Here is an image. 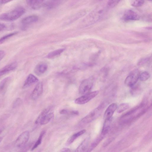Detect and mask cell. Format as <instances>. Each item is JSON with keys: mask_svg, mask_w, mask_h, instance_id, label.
<instances>
[{"mask_svg": "<svg viewBox=\"0 0 152 152\" xmlns=\"http://www.w3.org/2000/svg\"><path fill=\"white\" fill-rule=\"evenodd\" d=\"M107 10L105 6L100 5L97 7L82 20L80 23L81 25L86 26L97 22L103 18Z\"/></svg>", "mask_w": 152, "mask_h": 152, "instance_id": "cell-1", "label": "cell"}, {"mask_svg": "<svg viewBox=\"0 0 152 152\" xmlns=\"http://www.w3.org/2000/svg\"><path fill=\"white\" fill-rule=\"evenodd\" d=\"M25 9L19 7L0 15V20L4 21H12L15 20L22 16L25 12Z\"/></svg>", "mask_w": 152, "mask_h": 152, "instance_id": "cell-2", "label": "cell"}, {"mask_svg": "<svg viewBox=\"0 0 152 152\" xmlns=\"http://www.w3.org/2000/svg\"><path fill=\"white\" fill-rule=\"evenodd\" d=\"M106 105L104 103L100 104L83 118L81 121V122L85 124H88L97 119L101 115Z\"/></svg>", "mask_w": 152, "mask_h": 152, "instance_id": "cell-3", "label": "cell"}, {"mask_svg": "<svg viewBox=\"0 0 152 152\" xmlns=\"http://www.w3.org/2000/svg\"><path fill=\"white\" fill-rule=\"evenodd\" d=\"M145 104L141 103L139 105L136 106L123 115L121 117V119L123 122L126 123L130 121L135 119L134 115V113L137 111L144 107Z\"/></svg>", "mask_w": 152, "mask_h": 152, "instance_id": "cell-4", "label": "cell"}, {"mask_svg": "<svg viewBox=\"0 0 152 152\" xmlns=\"http://www.w3.org/2000/svg\"><path fill=\"white\" fill-rule=\"evenodd\" d=\"M93 83V79L92 77L84 80L79 86V94L83 95L90 92L92 88Z\"/></svg>", "mask_w": 152, "mask_h": 152, "instance_id": "cell-5", "label": "cell"}, {"mask_svg": "<svg viewBox=\"0 0 152 152\" xmlns=\"http://www.w3.org/2000/svg\"><path fill=\"white\" fill-rule=\"evenodd\" d=\"M98 91L89 92L77 98L75 100V103L78 104H85L96 97L98 94Z\"/></svg>", "mask_w": 152, "mask_h": 152, "instance_id": "cell-6", "label": "cell"}, {"mask_svg": "<svg viewBox=\"0 0 152 152\" xmlns=\"http://www.w3.org/2000/svg\"><path fill=\"white\" fill-rule=\"evenodd\" d=\"M139 72L137 70L133 71L125 79V84L130 87L135 85L139 78Z\"/></svg>", "mask_w": 152, "mask_h": 152, "instance_id": "cell-7", "label": "cell"}, {"mask_svg": "<svg viewBox=\"0 0 152 152\" xmlns=\"http://www.w3.org/2000/svg\"><path fill=\"white\" fill-rule=\"evenodd\" d=\"M122 18L125 21H135L139 20L140 16L133 10L128 9L124 11Z\"/></svg>", "mask_w": 152, "mask_h": 152, "instance_id": "cell-8", "label": "cell"}, {"mask_svg": "<svg viewBox=\"0 0 152 152\" xmlns=\"http://www.w3.org/2000/svg\"><path fill=\"white\" fill-rule=\"evenodd\" d=\"M30 137L29 132L28 131L22 132L17 138L15 145L18 147H21L25 145L28 141Z\"/></svg>", "mask_w": 152, "mask_h": 152, "instance_id": "cell-9", "label": "cell"}, {"mask_svg": "<svg viewBox=\"0 0 152 152\" xmlns=\"http://www.w3.org/2000/svg\"><path fill=\"white\" fill-rule=\"evenodd\" d=\"M38 17L35 15H32L23 19L21 21L22 28H25L28 26L36 22L38 20Z\"/></svg>", "mask_w": 152, "mask_h": 152, "instance_id": "cell-10", "label": "cell"}, {"mask_svg": "<svg viewBox=\"0 0 152 152\" xmlns=\"http://www.w3.org/2000/svg\"><path fill=\"white\" fill-rule=\"evenodd\" d=\"M118 105L117 104L113 103L110 105L105 110L104 115V118L105 120H110L115 111L117 109Z\"/></svg>", "mask_w": 152, "mask_h": 152, "instance_id": "cell-11", "label": "cell"}, {"mask_svg": "<svg viewBox=\"0 0 152 152\" xmlns=\"http://www.w3.org/2000/svg\"><path fill=\"white\" fill-rule=\"evenodd\" d=\"M18 63L14 61L5 66L0 69V77L15 70L17 67Z\"/></svg>", "mask_w": 152, "mask_h": 152, "instance_id": "cell-12", "label": "cell"}, {"mask_svg": "<svg viewBox=\"0 0 152 152\" xmlns=\"http://www.w3.org/2000/svg\"><path fill=\"white\" fill-rule=\"evenodd\" d=\"M43 91V84L41 82H39L36 85L31 94V99L33 100L37 99L42 94Z\"/></svg>", "mask_w": 152, "mask_h": 152, "instance_id": "cell-13", "label": "cell"}, {"mask_svg": "<svg viewBox=\"0 0 152 152\" xmlns=\"http://www.w3.org/2000/svg\"><path fill=\"white\" fill-rule=\"evenodd\" d=\"M47 68V64L42 62L36 65L34 69V72L36 75L39 76L44 74L46 71Z\"/></svg>", "mask_w": 152, "mask_h": 152, "instance_id": "cell-14", "label": "cell"}, {"mask_svg": "<svg viewBox=\"0 0 152 152\" xmlns=\"http://www.w3.org/2000/svg\"><path fill=\"white\" fill-rule=\"evenodd\" d=\"M38 81V79L34 75L32 74H30L25 80L23 87V88H28L37 82Z\"/></svg>", "mask_w": 152, "mask_h": 152, "instance_id": "cell-15", "label": "cell"}, {"mask_svg": "<svg viewBox=\"0 0 152 152\" xmlns=\"http://www.w3.org/2000/svg\"><path fill=\"white\" fill-rule=\"evenodd\" d=\"M44 0H26L27 4L32 9L37 10L42 5Z\"/></svg>", "mask_w": 152, "mask_h": 152, "instance_id": "cell-16", "label": "cell"}, {"mask_svg": "<svg viewBox=\"0 0 152 152\" xmlns=\"http://www.w3.org/2000/svg\"><path fill=\"white\" fill-rule=\"evenodd\" d=\"M89 137H88L85 138L77 147L75 151L77 152L87 151L89 148Z\"/></svg>", "mask_w": 152, "mask_h": 152, "instance_id": "cell-17", "label": "cell"}, {"mask_svg": "<svg viewBox=\"0 0 152 152\" xmlns=\"http://www.w3.org/2000/svg\"><path fill=\"white\" fill-rule=\"evenodd\" d=\"M86 13V11L82 10L73 15L67 20V23H70L75 21L84 16Z\"/></svg>", "mask_w": 152, "mask_h": 152, "instance_id": "cell-18", "label": "cell"}, {"mask_svg": "<svg viewBox=\"0 0 152 152\" xmlns=\"http://www.w3.org/2000/svg\"><path fill=\"white\" fill-rule=\"evenodd\" d=\"M106 135L101 132V134L92 142L87 151L90 152L94 149L101 141L103 139Z\"/></svg>", "mask_w": 152, "mask_h": 152, "instance_id": "cell-19", "label": "cell"}, {"mask_svg": "<svg viewBox=\"0 0 152 152\" xmlns=\"http://www.w3.org/2000/svg\"><path fill=\"white\" fill-rule=\"evenodd\" d=\"M11 78L8 77L3 79L0 82V92L4 93L7 88L11 80Z\"/></svg>", "mask_w": 152, "mask_h": 152, "instance_id": "cell-20", "label": "cell"}, {"mask_svg": "<svg viewBox=\"0 0 152 152\" xmlns=\"http://www.w3.org/2000/svg\"><path fill=\"white\" fill-rule=\"evenodd\" d=\"M86 132V130L83 129L72 135L67 140L66 145H69L72 143L78 137L83 135Z\"/></svg>", "mask_w": 152, "mask_h": 152, "instance_id": "cell-21", "label": "cell"}, {"mask_svg": "<svg viewBox=\"0 0 152 152\" xmlns=\"http://www.w3.org/2000/svg\"><path fill=\"white\" fill-rule=\"evenodd\" d=\"M54 117V113L51 112L44 115L41 119L39 124L44 125L48 123Z\"/></svg>", "mask_w": 152, "mask_h": 152, "instance_id": "cell-22", "label": "cell"}, {"mask_svg": "<svg viewBox=\"0 0 152 152\" xmlns=\"http://www.w3.org/2000/svg\"><path fill=\"white\" fill-rule=\"evenodd\" d=\"M53 106H50L44 109L37 118L35 123L36 124H39L41 118L45 115L48 113L53 108Z\"/></svg>", "mask_w": 152, "mask_h": 152, "instance_id": "cell-23", "label": "cell"}, {"mask_svg": "<svg viewBox=\"0 0 152 152\" xmlns=\"http://www.w3.org/2000/svg\"><path fill=\"white\" fill-rule=\"evenodd\" d=\"M63 0H49L46 4V7L51 9L59 5Z\"/></svg>", "mask_w": 152, "mask_h": 152, "instance_id": "cell-24", "label": "cell"}, {"mask_svg": "<svg viewBox=\"0 0 152 152\" xmlns=\"http://www.w3.org/2000/svg\"><path fill=\"white\" fill-rule=\"evenodd\" d=\"M65 50L64 48H61L52 51L48 54L47 57L49 58H54L60 55Z\"/></svg>", "mask_w": 152, "mask_h": 152, "instance_id": "cell-25", "label": "cell"}, {"mask_svg": "<svg viewBox=\"0 0 152 152\" xmlns=\"http://www.w3.org/2000/svg\"><path fill=\"white\" fill-rule=\"evenodd\" d=\"M45 131H42L40 133L38 138L37 141L35 142V143L32 147L31 150L33 151L37 148L41 143L42 138L45 135Z\"/></svg>", "mask_w": 152, "mask_h": 152, "instance_id": "cell-26", "label": "cell"}, {"mask_svg": "<svg viewBox=\"0 0 152 152\" xmlns=\"http://www.w3.org/2000/svg\"><path fill=\"white\" fill-rule=\"evenodd\" d=\"M129 104L127 103H123L120 104L117 108V112L120 113L124 111L129 107Z\"/></svg>", "mask_w": 152, "mask_h": 152, "instance_id": "cell-27", "label": "cell"}, {"mask_svg": "<svg viewBox=\"0 0 152 152\" xmlns=\"http://www.w3.org/2000/svg\"><path fill=\"white\" fill-rule=\"evenodd\" d=\"M18 32H15L6 34L0 38V45L3 44L7 39L17 34Z\"/></svg>", "mask_w": 152, "mask_h": 152, "instance_id": "cell-28", "label": "cell"}, {"mask_svg": "<svg viewBox=\"0 0 152 152\" xmlns=\"http://www.w3.org/2000/svg\"><path fill=\"white\" fill-rule=\"evenodd\" d=\"M131 5L134 7H138L142 6L144 3V0H131Z\"/></svg>", "mask_w": 152, "mask_h": 152, "instance_id": "cell-29", "label": "cell"}, {"mask_svg": "<svg viewBox=\"0 0 152 152\" xmlns=\"http://www.w3.org/2000/svg\"><path fill=\"white\" fill-rule=\"evenodd\" d=\"M150 77L149 73L146 72H144L140 74L139 78L141 81H145Z\"/></svg>", "mask_w": 152, "mask_h": 152, "instance_id": "cell-30", "label": "cell"}, {"mask_svg": "<svg viewBox=\"0 0 152 152\" xmlns=\"http://www.w3.org/2000/svg\"><path fill=\"white\" fill-rule=\"evenodd\" d=\"M121 0H109L107 3V7L113 8L116 6Z\"/></svg>", "mask_w": 152, "mask_h": 152, "instance_id": "cell-31", "label": "cell"}, {"mask_svg": "<svg viewBox=\"0 0 152 152\" xmlns=\"http://www.w3.org/2000/svg\"><path fill=\"white\" fill-rule=\"evenodd\" d=\"M131 92L133 95H136L138 94L140 91V89L138 86H134L132 87Z\"/></svg>", "mask_w": 152, "mask_h": 152, "instance_id": "cell-32", "label": "cell"}, {"mask_svg": "<svg viewBox=\"0 0 152 152\" xmlns=\"http://www.w3.org/2000/svg\"><path fill=\"white\" fill-rule=\"evenodd\" d=\"M23 101L20 98H17L14 102L13 107L14 108L20 106L22 103Z\"/></svg>", "mask_w": 152, "mask_h": 152, "instance_id": "cell-33", "label": "cell"}, {"mask_svg": "<svg viewBox=\"0 0 152 152\" xmlns=\"http://www.w3.org/2000/svg\"><path fill=\"white\" fill-rule=\"evenodd\" d=\"M5 52L3 50H0V61L3 59L5 56Z\"/></svg>", "mask_w": 152, "mask_h": 152, "instance_id": "cell-34", "label": "cell"}, {"mask_svg": "<svg viewBox=\"0 0 152 152\" xmlns=\"http://www.w3.org/2000/svg\"><path fill=\"white\" fill-rule=\"evenodd\" d=\"M4 131V129H0V142L2 141L4 136L5 132Z\"/></svg>", "mask_w": 152, "mask_h": 152, "instance_id": "cell-35", "label": "cell"}, {"mask_svg": "<svg viewBox=\"0 0 152 152\" xmlns=\"http://www.w3.org/2000/svg\"><path fill=\"white\" fill-rule=\"evenodd\" d=\"M69 111H68L66 110V109H62L61 110L60 112L59 113L61 114H67L69 113Z\"/></svg>", "mask_w": 152, "mask_h": 152, "instance_id": "cell-36", "label": "cell"}, {"mask_svg": "<svg viewBox=\"0 0 152 152\" xmlns=\"http://www.w3.org/2000/svg\"><path fill=\"white\" fill-rule=\"evenodd\" d=\"M5 27L6 26L4 24L0 23V31L4 29Z\"/></svg>", "mask_w": 152, "mask_h": 152, "instance_id": "cell-37", "label": "cell"}, {"mask_svg": "<svg viewBox=\"0 0 152 152\" xmlns=\"http://www.w3.org/2000/svg\"><path fill=\"white\" fill-rule=\"evenodd\" d=\"M70 149L68 148H64L61 151V152H70Z\"/></svg>", "mask_w": 152, "mask_h": 152, "instance_id": "cell-38", "label": "cell"}, {"mask_svg": "<svg viewBox=\"0 0 152 152\" xmlns=\"http://www.w3.org/2000/svg\"><path fill=\"white\" fill-rule=\"evenodd\" d=\"M13 0H1L2 4H6L8 3Z\"/></svg>", "mask_w": 152, "mask_h": 152, "instance_id": "cell-39", "label": "cell"}, {"mask_svg": "<svg viewBox=\"0 0 152 152\" xmlns=\"http://www.w3.org/2000/svg\"><path fill=\"white\" fill-rule=\"evenodd\" d=\"M2 4L1 3V0H0V4Z\"/></svg>", "mask_w": 152, "mask_h": 152, "instance_id": "cell-40", "label": "cell"}, {"mask_svg": "<svg viewBox=\"0 0 152 152\" xmlns=\"http://www.w3.org/2000/svg\"></svg>", "mask_w": 152, "mask_h": 152, "instance_id": "cell-41", "label": "cell"}]
</instances>
